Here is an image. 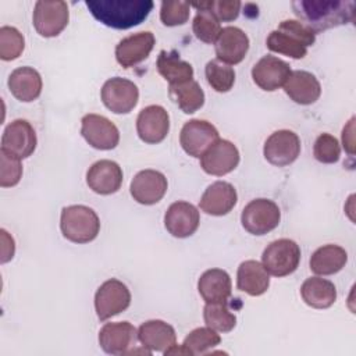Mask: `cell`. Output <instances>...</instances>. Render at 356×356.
<instances>
[{
	"label": "cell",
	"mask_w": 356,
	"mask_h": 356,
	"mask_svg": "<svg viewBox=\"0 0 356 356\" xmlns=\"http://www.w3.org/2000/svg\"><path fill=\"white\" fill-rule=\"evenodd\" d=\"M348 263L346 250L334 243L323 245L316 249L310 257V270L317 275H332L341 271Z\"/></svg>",
	"instance_id": "cell-29"
},
{
	"label": "cell",
	"mask_w": 356,
	"mask_h": 356,
	"mask_svg": "<svg viewBox=\"0 0 356 356\" xmlns=\"http://www.w3.org/2000/svg\"><path fill=\"white\" fill-rule=\"evenodd\" d=\"M270 286V274L257 260H245L236 271V288L250 296H260Z\"/></svg>",
	"instance_id": "cell-28"
},
{
	"label": "cell",
	"mask_w": 356,
	"mask_h": 356,
	"mask_svg": "<svg viewBox=\"0 0 356 356\" xmlns=\"http://www.w3.org/2000/svg\"><path fill=\"white\" fill-rule=\"evenodd\" d=\"M284 90L292 102L309 106L318 100L321 95V85L312 72L295 70L291 71L286 82L284 83Z\"/></svg>",
	"instance_id": "cell-24"
},
{
	"label": "cell",
	"mask_w": 356,
	"mask_h": 356,
	"mask_svg": "<svg viewBox=\"0 0 356 356\" xmlns=\"http://www.w3.org/2000/svg\"><path fill=\"white\" fill-rule=\"evenodd\" d=\"M316 42V32L299 19H284L267 36L268 50L299 60L307 54V47Z\"/></svg>",
	"instance_id": "cell-3"
},
{
	"label": "cell",
	"mask_w": 356,
	"mask_h": 356,
	"mask_svg": "<svg viewBox=\"0 0 356 356\" xmlns=\"http://www.w3.org/2000/svg\"><path fill=\"white\" fill-rule=\"evenodd\" d=\"M138 341L150 352H165L177 343V334L171 324L163 320H147L138 328Z\"/></svg>",
	"instance_id": "cell-25"
},
{
	"label": "cell",
	"mask_w": 356,
	"mask_h": 356,
	"mask_svg": "<svg viewBox=\"0 0 356 356\" xmlns=\"http://www.w3.org/2000/svg\"><path fill=\"white\" fill-rule=\"evenodd\" d=\"M221 342V337L210 327H199L192 330L184 339L182 345L191 355H204Z\"/></svg>",
	"instance_id": "cell-36"
},
{
	"label": "cell",
	"mask_w": 356,
	"mask_h": 356,
	"mask_svg": "<svg viewBox=\"0 0 356 356\" xmlns=\"http://www.w3.org/2000/svg\"><path fill=\"white\" fill-rule=\"evenodd\" d=\"M300 263L299 245L288 238L275 239L267 245L261 254V264L270 275L286 277L296 271Z\"/></svg>",
	"instance_id": "cell-5"
},
{
	"label": "cell",
	"mask_w": 356,
	"mask_h": 356,
	"mask_svg": "<svg viewBox=\"0 0 356 356\" xmlns=\"http://www.w3.org/2000/svg\"><path fill=\"white\" fill-rule=\"evenodd\" d=\"M249 44V36L241 28L225 26L214 43L217 60L228 65L239 64L245 58Z\"/></svg>",
	"instance_id": "cell-22"
},
{
	"label": "cell",
	"mask_w": 356,
	"mask_h": 356,
	"mask_svg": "<svg viewBox=\"0 0 356 356\" xmlns=\"http://www.w3.org/2000/svg\"><path fill=\"white\" fill-rule=\"evenodd\" d=\"M300 296L303 302L313 309H328L337 300V288L325 278L310 277L303 281Z\"/></svg>",
	"instance_id": "cell-30"
},
{
	"label": "cell",
	"mask_w": 356,
	"mask_h": 356,
	"mask_svg": "<svg viewBox=\"0 0 356 356\" xmlns=\"http://www.w3.org/2000/svg\"><path fill=\"white\" fill-rule=\"evenodd\" d=\"M60 229L65 239L74 243H89L100 232V220L92 207L72 204L63 207Z\"/></svg>",
	"instance_id": "cell-4"
},
{
	"label": "cell",
	"mask_w": 356,
	"mask_h": 356,
	"mask_svg": "<svg viewBox=\"0 0 356 356\" xmlns=\"http://www.w3.org/2000/svg\"><path fill=\"white\" fill-rule=\"evenodd\" d=\"M25 47V39L22 33L14 28L4 25L0 28V58L11 61L18 58Z\"/></svg>",
	"instance_id": "cell-37"
},
{
	"label": "cell",
	"mask_w": 356,
	"mask_h": 356,
	"mask_svg": "<svg viewBox=\"0 0 356 356\" xmlns=\"http://www.w3.org/2000/svg\"><path fill=\"white\" fill-rule=\"evenodd\" d=\"M170 131V115L163 106L150 104L142 108L136 118V132L142 142L157 145L165 139Z\"/></svg>",
	"instance_id": "cell-16"
},
{
	"label": "cell",
	"mask_w": 356,
	"mask_h": 356,
	"mask_svg": "<svg viewBox=\"0 0 356 356\" xmlns=\"http://www.w3.org/2000/svg\"><path fill=\"white\" fill-rule=\"evenodd\" d=\"M156 67L159 74L170 85L184 83L193 79V67L188 61L182 60L175 50H161L157 57Z\"/></svg>",
	"instance_id": "cell-31"
},
{
	"label": "cell",
	"mask_w": 356,
	"mask_h": 356,
	"mask_svg": "<svg viewBox=\"0 0 356 356\" xmlns=\"http://www.w3.org/2000/svg\"><path fill=\"white\" fill-rule=\"evenodd\" d=\"M191 7L207 8L217 17L220 22L221 21L229 22L238 18L242 3L238 0H206V1L191 3Z\"/></svg>",
	"instance_id": "cell-38"
},
{
	"label": "cell",
	"mask_w": 356,
	"mask_h": 356,
	"mask_svg": "<svg viewBox=\"0 0 356 356\" xmlns=\"http://www.w3.org/2000/svg\"><path fill=\"white\" fill-rule=\"evenodd\" d=\"M168 188L167 178L157 170H142L131 181L129 192L134 200L140 204L152 206L159 203Z\"/></svg>",
	"instance_id": "cell-17"
},
{
	"label": "cell",
	"mask_w": 356,
	"mask_h": 356,
	"mask_svg": "<svg viewBox=\"0 0 356 356\" xmlns=\"http://www.w3.org/2000/svg\"><path fill=\"white\" fill-rule=\"evenodd\" d=\"M0 242H1L0 261L4 264L14 257L15 242H14V238L6 229H0Z\"/></svg>",
	"instance_id": "cell-42"
},
{
	"label": "cell",
	"mask_w": 356,
	"mask_h": 356,
	"mask_svg": "<svg viewBox=\"0 0 356 356\" xmlns=\"http://www.w3.org/2000/svg\"><path fill=\"white\" fill-rule=\"evenodd\" d=\"M291 6L299 21L316 33L353 21L355 1L352 0H296Z\"/></svg>",
	"instance_id": "cell-1"
},
{
	"label": "cell",
	"mask_w": 356,
	"mask_h": 356,
	"mask_svg": "<svg viewBox=\"0 0 356 356\" xmlns=\"http://www.w3.org/2000/svg\"><path fill=\"white\" fill-rule=\"evenodd\" d=\"M156 44V38L150 31L132 33L115 46V60L124 68H131L145 61Z\"/></svg>",
	"instance_id": "cell-18"
},
{
	"label": "cell",
	"mask_w": 356,
	"mask_h": 356,
	"mask_svg": "<svg viewBox=\"0 0 356 356\" xmlns=\"http://www.w3.org/2000/svg\"><path fill=\"white\" fill-rule=\"evenodd\" d=\"M70 21V11L65 1H43L35 3L32 24L36 32L43 38H54L60 35Z\"/></svg>",
	"instance_id": "cell-8"
},
{
	"label": "cell",
	"mask_w": 356,
	"mask_h": 356,
	"mask_svg": "<svg viewBox=\"0 0 356 356\" xmlns=\"http://www.w3.org/2000/svg\"><path fill=\"white\" fill-rule=\"evenodd\" d=\"M129 305L131 292L128 286L117 278L104 281L95 293V310L100 321H106L120 314L127 310Z\"/></svg>",
	"instance_id": "cell-7"
},
{
	"label": "cell",
	"mask_w": 356,
	"mask_h": 356,
	"mask_svg": "<svg viewBox=\"0 0 356 356\" xmlns=\"http://www.w3.org/2000/svg\"><path fill=\"white\" fill-rule=\"evenodd\" d=\"M138 330L129 321L106 323L99 331V345L108 355L135 352Z\"/></svg>",
	"instance_id": "cell-15"
},
{
	"label": "cell",
	"mask_w": 356,
	"mask_h": 356,
	"mask_svg": "<svg viewBox=\"0 0 356 356\" xmlns=\"http://www.w3.org/2000/svg\"><path fill=\"white\" fill-rule=\"evenodd\" d=\"M85 4L99 22L114 29L142 24L154 6L152 0H86Z\"/></svg>",
	"instance_id": "cell-2"
},
{
	"label": "cell",
	"mask_w": 356,
	"mask_h": 356,
	"mask_svg": "<svg viewBox=\"0 0 356 356\" xmlns=\"http://www.w3.org/2000/svg\"><path fill=\"white\" fill-rule=\"evenodd\" d=\"M218 138V131L211 122L193 118L184 124L179 134V145L186 154L200 159Z\"/></svg>",
	"instance_id": "cell-14"
},
{
	"label": "cell",
	"mask_w": 356,
	"mask_h": 356,
	"mask_svg": "<svg viewBox=\"0 0 356 356\" xmlns=\"http://www.w3.org/2000/svg\"><path fill=\"white\" fill-rule=\"evenodd\" d=\"M200 224L199 210L189 202L178 200L170 204L164 214V227L175 238H188Z\"/></svg>",
	"instance_id": "cell-19"
},
{
	"label": "cell",
	"mask_w": 356,
	"mask_h": 356,
	"mask_svg": "<svg viewBox=\"0 0 356 356\" xmlns=\"http://www.w3.org/2000/svg\"><path fill=\"white\" fill-rule=\"evenodd\" d=\"M168 96L185 114H193L204 104V92L195 79L168 85Z\"/></svg>",
	"instance_id": "cell-32"
},
{
	"label": "cell",
	"mask_w": 356,
	"mask_h": 356,
	"mask_svg": "<svg viewBox=\"0 0 356 356\" xmlns=\"http://www.w3.org/2000/svg\"><path fill=\"white\" fill-rule=\"evenodd\" d=\"M103 104L114 114L131 113L139 100L138 86L125 78L114 76L107 79L100 90Z\"/></svg>",
	"instance_id": "cell-9"
},
{
	"label": "cell",
	"mask_w": 356,
	"mask_h": 356,
	"mask_svg": "<svg viewBox=\"0 0 356 356\" xmlns=\"http://www.w3.org/2000/svg\"><path fill=\"white\" fill-rule=\"evenodd\" d=\"M231 289V277L222 268H209L197 281V291L206 303H227Z\"/></svg>",
	"instance_id": "cell-26"
},
{
	"label": "cell",
	"mask_w": 356,
	"mask_h": 356,
	"mask_svg": "<svg viewBox=\"0 0 356 356\" xmlns=\"http://www.w3.org/2000/svg\"><path fill=\"white\" fill-rule=\"evenodd\" d=\"M236 202L238 193L234 185L225 181H216L203 192L199 207L206 214L220 217L228 214L235 207Z\"/></svg>",
	"instance_id": "cell-23"
},
{
	"label": "cell",
	"mask_w": 356,
	"mask_h": 356,
	"mask_svg": "<svg viewBox=\"0 0 356 356\" xmlns=\"http://www.w3.org/2000/svg\"><path fill=\"white\" fill-rule=\"evenodd\" d=\"M263 154L273 165H289L300 154V139L291 129H278L266 139Z\"/></svg>",
	"instance_id": "cell-12"
},
{
	"label": "cell",
	"mask_w": 356,
	"mask_h": 356,
	"mask_svg": "<svg viewBox=\"0 0 356 356\" xmlns=\"http://www.w3.org/2000/svg\"><path fill=\"white\" fill-rule=\"evenodd\" d=\"M191 3L188 1H163L160 7V19L165 26L184 25L189 19Z\"/></svg>",
	"instance_id": "cell-40"
},
{
	"label": "cell",
	"mask_w": 356,
	"mask_h": 356,
	"mask_svg": "<svg viewBox=\"0 0 356 356\" xmlns=\"http://www.w3.org/2000/svg\"><path fill=\"white\" fill-rule=\"evenodd\" d=\"M82 138L97 150H111L120 142V131L114 122L100 114H86L81 120Z\"/></svg>",
	"instance_id": "cell-13"
},
{
	"label": "cell",
	"mask_w": 356,
	"mask_h": 356,
	"mask_svg": "<svg viewBox=\"0 0 356 356\" xmlns=\"http://www.w3.org/2000/svg\"><path fill=\"white\" fill-rule=\"evenodd\" d=\"M203 318L206 325L217 332H229L236 325V316L228 310L227 303H206Z\"/></svg>",
	"instance_id": "cell-35"
},
{
	"label": "cell",
	"mask_w": 356,
	"mask_h": 356,
	"mask_svg": "<svg viewBox=\"0 0 356 356\" xmlns=\"http://www.w3.org/2000/svg\"><path fill=\"white\" fill-rule=\"evenodd\" d=\"M313 156L323 164H334L341 157V146L338 139L331 134H320L313 146Z\"/></svg>",
	"instance_id": "cell-39"
},
{
	"label": "cell",
	"mask_w": 356,
	"mask_h": 356,
	"mask_svg": "<svg viewBox=\"0 0 356 356\" xmlns=\"http://www.w3.org/2000/svg\"><path fill=\"white\" fill-rule=\"evenodd\" d=\"M8 89L11 95L24 103L36 100L43 88L40 74L32 67H18L8 76Z\"/></svg>",
	"instance_id": "cell-27"
},
{
	"label": "cell",
	"mask_w": 356,
	"mask_h": 356,
	"mask_svg": "<svg viewBox=\"0 0 356 356\" xmlns=\"http://www.w3.org/2000/svg\"><path fill=\"white\" fill-rule=\"evenodd\" d=\"M22 177L21 160L0 150V186H15Z\"/></svg>",
	"instance_id": "cell-41"
},
{
	"label": "cell",
	"mask_w": 356,
	"mask_h": 356,
	"mask_svg": "<svg viewBox=\"0 0 356 356\" xmlns=\"http://www.w3.org/2000/svg\"><path fill=\"white\" fill-rule=\"evenodd\" d=\"M353 122H355V118H350L348 125L342 129V143L349 154H353V146H355L353 145Z\"/></svg>",
	"instance_id": "cell-43"
},
{
	"label": "cell",
	"mask_w": 356,
	"mask_h": 356,
	"mask_svg": "<svg viewBox=\"0 0 356 356\" xmlns=\"http://www.w3.org/2000/svg\"><path fill=\"white\" fill-rule=\"evenodd\" d=\"M204 75L207 83L218 93L229 92L235 83V71L228 64L221 61L210 60L204 67Z\"/></svg>",
	"instance_id": "cell-34"
},
{
	"label": "cell",
	"mask_w": 356,
	"mask_h": 356,
	"mask_svg": "<svg viewBox=\"0 0 356 356\" xmlns=\"http://www.w3.org/2000/svg\"><path fill=\"white\" fill-rule=\"evenodd\" d=\"M124 174L118 163L113 160H99L86 172V184L97 195H113L122 185Z\"/></svg>",
	"instance_id": "cell-20"
},
{
	"label": "cell",
	"mask_w": 356,
	"mask_h": 356,
	"mask_svg": "<svg viewBox=\"0 0 356 356\" xmlns=\"http://www.w3.org/2000/svg\"><path fill=\"white\" fill-rule=\"evenodd\" d=\"M197 13L193 18L192 22V31L196 36L203 43L213 44L216 43L220 32H221V25L217 17L207 8H196Z\"/></svg>",
	"instance_id": "cell-33"
},
{
	"label": "cell",
	"mask_w": 356,
	"mask_h": 356,
	"mask_svg": "<svg viewBox=\"0 0 356 356\" xmlns=\"http://www.w3.org/2000/svg\"><path fill=\"white\" fill-rule=\"evenodd\" d=\"M241 160L238 147L227 139L218 138L202 156L200 167L209 175L222 177L234 171Z\"/></svg>",
	"instance_id": "cell-11"
},
{
	"label": "cell",
	"mask_w": 356,
	"mask_h": 356,
	"mask_svg": "<svg viewBox=\"0 0 356 356\" xmlns=\"http://www.w3.org/2000/svg\"><path fill=\"white\" fill-rule=\"evenodd\" d=\"M36 145L38 138L31 122L28 120L17 118L6 127L1 136L0 150L22 160L35 152Z\"/></svg>",
	"instance_id": "cell-10"
},
{
	"label": "cell",
	"mask_w": 356,
	"mask_h": 356,
	"mask_svg": "<svg viewBox=\"0 0 356 356\" xmlns=\"http://www.w3.org/2000/svg\"><path fill=\"white\" fill-rule=\"evenodd\" d=\"M281 221V210L278 204L270 199L259 197L250 200L241 213V224L252 235L261 236L278 227Z\"/></svg>",
	"instance_id": "cell-6"
},
{
	"label": "cell",
	"mask_w": 356,
	"mask_h": 356,
	"mask_svg": "<svg viewBox=\"0 0 356 356\" xmlns=\"http://www.w3.org/2000/svg\"><path fill=\"white\" fill-rule=\"evenodd\" d=\"M289 74V64L271 54L261 57L252 68L253 82L266 92H274L284 86Z\"/></svg>",
	"instance_id": "cell-21"
}]
</instances>
